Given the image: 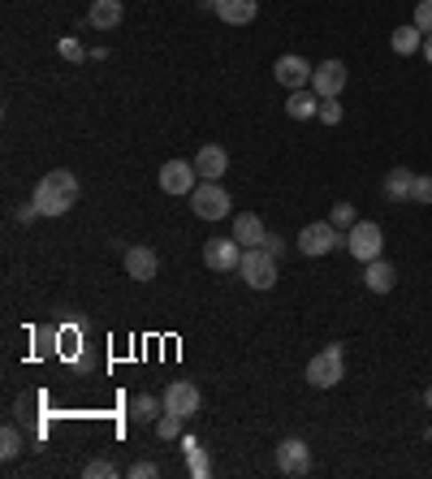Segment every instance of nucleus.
Wrapping results in <instances>:
<instances>
[{"label":"nucleus","instance_id":"23","mask_svg":"<svg viewBox=\"0 0 432 479\" xmlns=\"http://www.w3.org/2000/svg\"><path fill=\"white\" fill-rule=\"evenodd\" d=\"M182 445H186V467H191V475H195V479H208V475H212V462H208V453H203L200 441H191V436H186Z\"/></svg>","mask_w":432,"mask_h":479},{"label":"nucleus","instance_id":"11","mask_svg":"<svg viewBox=\"0 0 432 479\" xmlns=\"http://www.w3.org/2000/svg\"><path fill=\"white\" fill-rule=\"evenodd\" d=\"M272 453H277V471H281V475H307V467H311L307 441H299V436L281 441V445L272 449Z\"/></svg>","mask_w":432,"mask_h":479},{"label":"nucleus","instance_id":"21","mask_svg":"<svg viewBox=\"0 0 432 479\" xmlns=\"http://www.w3.org/2000/svg\"><path fill=\"white\" fill-rule=\"evenodd\" d=\"M389 48L398 52V57H411V52H420L424 48V31L411 22V27H398V31L389 35Z\"/></svg>","mask_w":432,"mask_h":479},{"label":"nucleus","instance_id":"19","mask_svg":"<svg viewBox=\"0 0 432 479\" xmlns=\"http://www.w3.org/2000/svg\"><path fill=\"white\" fill-rule=\"evenodd\" d=\"M411 186H415V173H411V169H389L385 182H381L385 199H394V203H406V199H411Z\"/></svg>","mask_w":432,"mask_h":479},{"label":"nucleus","instance_id":"36","mask_svg":"<svg viewBox=\"0 0 432 479\" xmlns=\"http://www.w3.org/2000/svg\"><path fill=\"white\" fill-rule=\"evenodd\" d=\"M200 9H208V13H216V0H200Z\"/></svg>","mask_w":432,"mask_h":479},{"label":"nucleus","instance_id":"6","mask_svg":"<svg viewBox=\"0 0 432 479\" xmlns=\"http://www.w3.org/2000/svg\"><path fill=\"white\" fill-rule=\"evenodd\" d=\"M311 74H316V65L307 61V57H299V52H286V57L272 61V78H277L281 87H290V91L311 87Z\"/></svg>","mask_w":432,"mask_h":479},{"label":"nucleus","instance_id":"2","mask_svg":"<svg viewBox=\"0 0 432 479\" xmlns=\"http://www.w3.org/2000/svg\"><path fill=\"white\" fill-rule=\"evenodd\" d=\"M238 272H242V281L251 289H272L277 286V255L268 247H242Z\"/></svg>","mask_w":432,"mask_h":479},{"label":"nucleus","instance_id":"17","mask_svg":"<svg viewBox=\"0 0 432 479\" xmlns=\"http://www.w3.org/2000/svg\"><path fill=\"white\" fill-rule=\"evenodd\" d=\"M233 238H238L242 247H264L268 229H264V221H260L255 212H242V216H233Z\"/></svg>","mask_w":432,"mask_h":479},{"label":"nucleus","instance_id":"4","mask_svg":"<svg viewBox=\"0 0 432 479\" xmlns=\"http://www.w3.org/2000/svg\"><path fill=\"white\" fill-rule=\"evenodd\" d=\"M342 381H346L342 346H329V350H320L307 363V384H311V389H333V384H342Z\"/></svg>","mask_w":432,"mask_h":479},{"label":"nucleus","instance_id":"8","mask_svg":"<svg viewBox=\"0 0 432 479\" xmlns=\"http://www.w3.org/2000/svg\"><path fill=\"white\" fill-rule=\"evenodd\" d=\"M203 263L212 272H233L242 263V242L238 238H208L203 242Z\"/></svg>","mask_w":432,"mask_h":479},{"label":"nucleus","instance_id":"16","mask_svg":"<svg viewBox=\"0 0 432 479\" xmlns=\"http://www.w3.org/2000/svg\"><path fill=\"white\" fill-rule=\"evenodd\" d=\"M156 268H161V259H156L152 247H130V251H126V272H130L134 281H152Z\"/></svg>","mask_w":432,"mask_h":479},{"label":"nucleus","instance_id":"33","mask_svg":"<svg viewBox=\"0 0 432 479\" xmlns=\"http://www.w3.org/2000/svg\"><path fill=\"white\" fill-rule=\"evenodd\" d=\"M39 216H43V212L35 208V199H31V203H22V208H18V221H22V224H35Z\"/></svg>","mask_w":432,"mask_h":479},{"label":"nucleus","instance_id":"3","mask_svg":"<svg viewBox=\"0 0 432 479\" xmlns=\"http://www.w3.org/2000/svg\"><path fill=\"white\" fill-rule=\"evenodd\" d=\"M346 247H350V255L359 259V263H372L385 251V233H381L376 221H355L346 229Z\"/></svg>","mask_w":432,"mask_h":479},{"label":"nucleus","instance_id":"29","mask_svg":"<svg viewBox=\"0 0 432 479\" xmlns=\"http://www.w3.org/2000/svg\"><path fill=\"white\" fill-rule=\"evenodd\" d=\"M57 48H61V57H66V61H87V48H82V43H78L74 35H66V39H61Z\"/></svg>","mask_w":432,"mask_h":479},{"label":"nucleus","instance_id":"31","mask_svg":"<svg viewBox=\"0 0 432 479\" xmlns=\"http://www.w3.org/2000/svg\"><path fill=\"white\" fill-rule=\"evenodd\" d=\"M415 27L424 35H432V0H420V4H415Z\"/></svg>","mask_w":432,"mask_h":479},{"label":"nucleus","instance_id":"5","mask_svg":"<svg viewBox=\"0 0 432 479\" xmlns=\"http://www.w3.org/2000/svg\"><path fill=\"white\" fill-rule=\"evenodd\" d=\"M191 208H195L200 221H225L230 216V194H225L221 182H200L191 191Z\"/></svg>","mask_w":432,"mask_h":479},{"label":"nucleus","instance_id":"34","mask_svg":"<svg viewBox=\"0 0 432 479\" xmlns=\"http://www.w3.org/2000/svg\"><path fill=\"white\" fill-rule=\"evenodd\" d=\"M268 251H272V255H286V238H281V233H268V242H264Z\"/></svg>","mask_w":432,"mask_h":479},{"label":"nucleus","instance_id":"22","mask_svg":"<svg viewBox=\"0 0 432 479\" xmlns=\"http://www.w3.org/2000/svg\"><path fill=\"white\" fill-rule=\"evenodd\" d=\"M161 411H165V402H161V397H152V393H138V397L130 402V419H134V423H156Z\"/></svg>","mask_w":432,"mask_h":479},{"label":"nucleus","instance_id":"12","mask_svg":"<svg viewBox=\"0 0 432 479\" xmlns=\"http://www.w3.org/2000/svg\"><path fill=\"white\" fill-rule=\"evenodd\" d=\"M165 411L169 415H182V419L200 415V389L191 381H173L165 389Z\"/></svg>","mask_w":432,"mask_h":479},{"label":"nucleus","instance_id":"9","mask_svg":"<svg viewBox=\"0 0 432 479\" xmlns=\"http://www.w3.org/2000/svg\"><path fill=\"white\" fill-rule=\"evenodd\" d=\"M200 186V173H195V160H169L161 169V191L165 194H191Z\"/></svg>","mask_w":432,"mask_h":479},{"label":"nucleus","instance_id":"30","mask_svg":"<svg viewBox=\"0 0 432 479\" xmlns=\"http://www.w3.org/2000/svg\"><path fill=\"white\" fill-rule=\"evenodd\" d=\"M316 117H320L325 126H337V122H342V104H337V96H333V99H320V113H316Z\"/></svg>","mask_w":432,"mask_h":479},{"label":"nucleus","instance_id":"26","mask_svg":"<svg viewBox=\"0 0 432 479\" xmlns=\"http://www.w3.org/2000/svg\"><path fill=\"white\" fill-rule=\"evenodd\" d=\"M411 203L428 208L432 203V173H415V186H411Z\"/></svg>","mask_w":432,"mask_h":479},{"label":"nucleus","instance_id":"14","mask_svg":"<svg viewBox=\"0 0 432 479\" xmlns=\"http://www.w3.org/2000/svg\"><path fill=\"white\" fill-rule=\"evenodd\" d=\"M364 286L372 294H389V289L398 286V268L389 259H372V263H364Z\"/></svg>","mask_w":432,"mask_h":479},{"label":"nucleus","instance_id":"20","mask_svg":"<svg viewBox=\"0 0 432 479\" xmlns=\"http://www.w3.org/2000/svg\"><path fill=\"white\" fill-rule=\"evenodd\" d=\"M286 113H290L295 122H307V117H316V113H320V96H316L311 87L290 91V99H286Z\"/></svg>","mask_w":432,"mask_h":479},{"label":"nucleus","instance_id":"1","mask_svg":"<svg viewBox=\"0 0 432 479\" xmlns=\"http://www.w3.org/2000/svg\"><path fill=\"white\" fill-rule=\"evenodd\" d=\"M31 199L43 216H66L69 208H74V199H78V177H74L69 169H52V173L39 177V186H35Z\"/></svg>","mask_w":432,"mask_h":479},{"label":"nucleus","instance_id":"7","mask_svg":"<svg viewBox=\"0 0 432 479\" xmlns=\"http://www.w3.org/2000/svg\"><path fill=\"white\" fill-rule=\"evenodd\" d=\"M337 242H342V229H337L333 221H311V224H302V233H299L302 255H311V259L329 255Z\"/></svg>","mask_w":432,"mask_h":479},{"label":"nucleus","instance_id":"13","mask_svg":"<svg viewBox=\"0 0 432 479\" xmlns=\"http://www.w3.org/2000/svg\"><path fill=\"white\" fill-rule=\"evenodd\" d=\"M195 173H200L203 182H221V177L230 173V156H225V147H216V143L200 147V156H195Z\"/></svg>","mask_w":432,"mask_h":479},{"label":"nucleus","instance_id":"35","mask_svg":"<svg viewBox=\"0 0 432 479\" xmlns=\"http://www.w3.org/2000/svg\"><path fill=\"white\" fill-rule=\"evenodd\" d=\"M420 52H424V61L432 65V35H424V48H420Z\"/></svg>","mask_w":432,"mask_h":479},{"label":"nucleus","instance_id":"25","mask_svg":"<svg viewBox=\"0 0 432 479\" xmlns=\"http://www.w3.org/2000/svg\"><path fill=\"white\" fill-rule=\"evenodd\" d=\"M182 423H186V419L182 415H161L156 419V436H161V441H177V436H182Z\"/></svg>","mask_w":432,"mask_h":479},{"label":"nucleus","instance_id":"32","mask_svg":"<svg viewBox=\"0 0 432 479\" xmlns=\"http://www.w3.org/2000/svg\"><path fill=\"white\" fill-rule=\"evenodd\" d=\"M161 475V467L156 462H134L130 467V479H156Z\"/></svg>","mask_w":432,"mask_h":479},{"label":"nucleus","instance_id":"27","mask_svg":"<svg viewBox=\"0 0 432 479\" xmlns=\"http://www.w3.org/2000/svg\"><path fill=\"white\" fill-rule=\"evenodd\" d=\"M329 221L337 224V229H350V224L359 221V212H355V203H337V208L329 212Z\"/></svg>","mask_w":432,"mask_h":479},{"label":"nucleus","instance_id":"15","mask_svg":"<svg viewBox=\"0 0 432 479\" xmlns=\"http://www.w3.org/2000/svg\"><path fill=\"white\" fill-rule=\"evenodd\" d=\"M255 13H260V0H216V18L230 22V27L255 22Z\"/></svg>","mask_w":432,"mask_h":479},{"label":"nucleus","instance_id":"18","mask_svg":"<svg viewBox=\"0 0 432 479\" xmlns=\"http://www.w3.org/2000/svg\"><path fill=\"white\" fill-rule=\"evenodd\" d=\"M87 22H91L96 31H113V27H122V0H91Z\"/></svg>","mask_w":432,"mask_h":479},{"label":"nucleus","instance_id":"10","mask_svg":"<svg viewBox=\"0 0 432 479\" xmlns=\"http://www.w3.org/2000/svg\"><path fill=\"white\" fill-rule=\"evenodd\" d=\"M346 78H350V74H346V65L342 61H320L316 65V74H311V91H316L320 99H333V96L346 91Z\"/></svg>","mask_w":432,"mask_h":479},{"label":"nucleus","instance_id":"24","mask_svg":"<svg viewBox=\"0 0 432 479\" xmlns=\"http://www.w3.org/2000/svg\"><path fill=\"white\" fill-rule=\"evenodd\" d=\"M18 453H22V432H18L13 423H4V432H0V458L13 462Z\"/></svg>","mask_w":432,"mask_h":479},{"label":"nucleus","instance_id":"28","mask_svg":"<svg viewBox=\"0 0 432 479\" xmlns=\"http://www.w3.org/2000/svg\"><path fill=\"white\" fill-rule=\"evenodd\" d=\"M82 475H87V479H113V475H117V467H113L108 458H91Z\"/></svg>","mask_w":432,"mask_h":479},{"label":"nucleus","instance_id":"37","mask_svg":"<svg viewBox=\"0 0 432 479\" xmlns=\"http://www.w3.org/2000/svg\"><path fill=\"white\" fill-rule=\"evenodd\" d=\"M424 406H428V415H432V384L424 389Z\"/></svg>","mask_w":432,"mask_h":479}]
</instances>
